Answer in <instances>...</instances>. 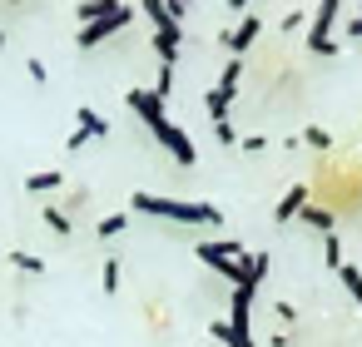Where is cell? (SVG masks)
I'll use <instances>...</instances> for the list:
<instances>
[{"label":"cell","instance_id":"cell-1","mask_svg":"<svg viewBox=\"0 0 362 347\" xmlns=\"http://www.w3.org/2000/svg\"><path fill=\"white\" fill-rule=\"evenodd\" d=\"M134 213H154V218H174V223H223V213L214 204H194V199H159V194H134L129 199Z\"/></svg>","mask_w":362,"mask_h":347},{"label":"cell","instance_id":"cell-2","mask_svg":"<svg viewBox=\"0 0 362 347\" xmlns=\"http://www.w3.org/2000/svg\"><path fill=\"white\" fill-rule=\"evenodd\" d=\"M342 11V0H317L313 11V25H308V50L313 55H332V20Z\"/></svg>","mask_w":362,"mask_h":347},{"label":"cell","instance_id":"cell-3","mask_svg":"<svg viewBox=\"0 0 362 347\" xmlns=\"http://www.w3.org/2000/svg\"><path fill=\"white\" fill-rule=\"evenodd\" d=\"M149 134H154V139H159V144H164V149L174 154V164H184V169H189V164L199 159V149H194V139H189V134H184V129H179L174 119H159V124H154Z\"/></svg>","mask_w":362,"mask_h":347},{"label":"cell","instance_id":"cell-4","mask_svg":"<svg viewBox=\"0 0 362 347\" xmlns=\"http://www.w3.org/2000/svg\"><path fill=\"white\" fill-rule=\"evenodd\" d=\"M228 332H233V342H228V347H253V293H238V288H233Z\"/></svg>","mask_w":362,"mask_h":347},{"label":"cell","instance_id":"cell-5","mask_svg":"<svg viewBox=\"0 0 362 347\" xmlns=\"http://www.w3.org/2000/svg\"><path fill=\"white\" fill-rule=\"evenodd\" d=\"M129 20H134V11H129V6H119V11H115L110 20H95V25H80V35H75V45H80V50H95L100 40H110V35H115V30H124Z\"/></svg>","mask_w":362,"mask_h":347},{"label":"cell","instance_id":"cell-6","mask_svg":"<svg viewBox=\"0 0 362 347\" xmlns=\"http://www.w3.org/2000/svg\"><path fill=\"white\" fill-rule=\"evenodd\" d=\"M258 35H263V20H258V16H243V20L223 35V45L233 50V60H243V50H253V40H258Z\"/></svg>","mask_w":362,"mask_h":347},{"label":"cell","instance_id":"cell-7","mask_svg":"<svg viewBox=\"0 0 362 347\" xmlns=\"http://www.w3.org/2000/svg\"><path fill=\"white\" fill-rule=\"evenodd\" d=\"M124 100H129V110H134V114L144 119V129H154L159 119H169V114H164V100H159L154 90H129Z\"/></svg>","mask_w":362,"mask_h":347},{"label":"cell","instance_id":"cell-8","mask_svg":"<svg viewBox=\"0 0 362 347\" xmlns=\"http://www.w3.org/2000/svg\"><path fill=\"white\" fill-rule=\"evenodd\" d=\"M303 208H308V184H293V189L273 204V218H278V223H288V218H298Z\"/></svg>","mask_w":362,"mask_h":347},{"label":"cell","instance_id":"cell-9","mask_svg":"<svg viewBox=\"0 0 362 347\" xmlns=\"http://www.w3.org/2000/svg\"><path fill=\"white\" fill-rule=\"evenodd\" d=\"M199 258L214 263V258H243V243L238 238H204L199 243Z\"/></svg>","mask_w":362,"mask_h":347},{"label":"cell","instance_id":"cell-10","mask_svg":"<svg viewBox=\"0 0 362 347\" xmlns=\"http://www.w3.org/2000/svg\"><path fill=\"white\" fill-rule=\"evenodd\" d=\"M115 11H119V0H85L75 16H80V25H95V20H110Z\"/></svg>","mask_w":362,"mask_h":347},{"label":"cell","instance_id":"cell-11","mask_svg":"<svg viewBox=\"0 0 362 347\" xmlns=\"http://www.w3.org/2000/svg\"><path fill=\"white\" fill-rule=\"evenodd\" d=\"M179 40H184V35H179V25L154 30V50H159V60H164V65H174V60H179Z\"/></svg>","mask_w":362,"mask_h":347},{"label":"cell","instance_id":"cell-12","mask_svg":"<svg viewBox=\"0 0 362 347\" xmlns=\"http://www.w3.org/2000/svg\"><path fill=\"white\" fill-rule=\"evenodd\" d=\"M55 189H65V174L60 169H40V174L25 179V194H55Z\"/></svg>","mask_w":362,"mask_h":347},{"label":"cell","instance_id":"cell-13","mask_svg":"<svg viewBox=\"0 0 362 347\" xmlns=\"http://www.w3.org/2000/svg\"><path fill=\"white\" fill-rule=\"evenodd\" d=\"M75 119H80V124H75V129H80V134H85V139H100V134H110V119H105V114H95V110H90V105H85V110H80V114H75Z\"/></svg>","mask_w":362,"mask_h":347},{"label":"cell","instance_id":"cell-14","mask_svg":"<svg viewBox=\"0 0 362 347\" xmlns=\"http://www.w3.org/2000/svg\"><path fill=\"white\" fill-rule=\"evenodd\" d=\"M243 273H248V293H258V283L268 278V253H243Z\"/></svg>","mask_w":362,"mask_h":347},{"label":"cell","instance_id":"cell-15","mask_svg":"<svg viewBox=\"0 0 362 347\" xmlns=\"http://www.w3.org/2000/svg\"><path fill=\"white\" fill-rule=\"evenodd\" d=\"M238 80H243V60H228V65H223V75H218V85H214V90H218V95H223V100H233V90H238Z\"/></svg>","mask_w":362,"mask_h":347},{"label":"cell","instance_id":"cell-16","mask_svg":"<svg viewBox=\"0 0 362 347\" xmlns=\"http://www.w3.org/2000/svg\"><path fill=\"white\" fill-rule=\"evenodd\" d=\"M298 218H303V223H308V228H322V233H332V213H327V208H322V204H308V208H303V213H298Z\"/></svg>","mask_w":362,"mask_h":347},{"label":"cell","instance_id":"cell-17","mask_svg":"<svg viewBox=\"0 0 362 347\" xmlns=\"http://www.w3.org/2000/svg\"><path fill=\"white\" fill-rule=\"evenodd\" d=\"M204 105H209V119H214V124H228V100H223L218 90H209Z\"/></svg>","mask_w":362,"mask_h":347},{"label":"cell","instance_id":"cell-18","mask_svg":"<svg viewBox=\"0 0 362 347\" xmlns=\"http://www.w3.org/2000/svg\"><path fill=\"white\" fill-rule=\"evenodd\" d=\"M337 278H342V288H347V293H352V298L362 302V268H352V263H342V268H337Z\"/></svg>","mask_w":362,"mask_h":347},{"label":"cell","instance_id":"cell-19","mask_svg":"<svg viewBox=\"0 0 362 347\" xmlns=\"http://www.w3.org/2000/svg\"><path fill=\"white\" fill-rule=\"evenodd\" d=\"M45 223H50V228H55V233H60V238H70V233H75V223H70V213H60V208H55V204H50V208H45Z\"/></svg>","mask_w":362,"mask_h":347},{"label":"cell","instance_id":"cell-20","mask_svg":"<svg viewBox=\"0 0 362 347\" xmlns=\"http://www.w3.org/2000/svg\"><path fill=\"white\" fill-rule=\"evenodd\" d=\"M322 258H327V268H332V273L342 268V238H337V233H327V238H322Z\"/></svg>","mask_w":362,"mask_h":347},{"label":"cell","instance_id":"cell-21","mask_svg":"<svg viewBox=\"0 0 362 347\" xmlns=\"http://www.w3.org/2000/svg\"><path fill=\"white\" fill-rule=\"evenodd\" d=\"M124 223H129V218H124V213H105V218H100V228H95V233H100V238H115V233H124Z\"/></svg>","mask_w":362,"mask_h":347},{"label":"cell","instance_id":"cell-22","mask_svg":"<svg viewBox=\"0 0 362 347\" xmlns=\"http://www.w3.org/2000/svg\"><path fill=\"white\" fill-rule=\"evenodd\" d=\"M11 263H16V268H21V273H35V278H40V273H45V263H40V258H35V253H25V248H21V253H11Z\"/></svg>","mask_w":362,"mask_h":347},{"label":"cell","instance_id":"cell-23","mask_svg":"<svg viewBox=\"0 0 362 347\" xmlns=\"http://www.w3.org/2000/svg\"><path fill=\"white\" fill-rule=\"evenodd\" d=\"M100 288H105L110 298L119 293V258H110V263H105V278H100Z\"/></svg>","mask_w":362,"mask_h":347},{"label":"cell","instance_id":"cell-24","mask_svg":"<svg viewBox=\"0 0 362 347\" xmlns=\"http://www.w3.org/2000/svg\"><path fill=\"white\" fill-rule=\"evenodd\" d=\"M169 90H174V65H159V80H154V95H159V100H169Z\"/></svg>","mask_w":362,"mask_h":347},{"label":"cell","instance_id":"cell-25","mask_svg":"<svg viewBox=\"0 0 362 347\" xmlns=\"http://www.w3.org/2000/svg\"><path fill=\"white\" fill-rule=\"evenodd\" d=\"M303 139H308V144H313V149H322V154H327V149H332V134H327V129H317V124H313V129H308V134H303Z\"/></svg>","mask_w":362,"mask_h":347},{"label":"cell","instance_id":"cell-26","mask_svg":"<svg viewBox=\"0 0 362 347\" xmlns=\"http://www.w3.org/2000/svg\"><path fill=\"white\" fill-rule=\"evenodd\" d=\"M209 332H214V342H223V347L233 342V332H228V317H214V322H209Z\"/></svg>","mask_w":362,"mask_h":347},{"label":"cell","instance_id":"cell-27","mask_svg":"<svg viewBox=\"0 0 362 347\" xmlns=\"http://www.w3.org/2000/svg\"><path fill=\"white\" fill-rule=\"evenodd\" d=\"M25 70H30V80H35V85H45V75H50V70H45V60H35V55H30V65H25Z\"/></svg>","mask_w":362,"mask_h":347},{"label":"cell","instance_id":"cell-28","mask_svg":"<svg viewBox=\"0 0 362 347\" xmlns=\"http://www.w3.org/2000/svg\"><path fill=\"white\" fill-rule=\"evenodd\" d=\"M298 25H303V11H288V16H283V30H288V35H293V30H298Z\"/></svg>","mask_w":362,"mask_h":347},{"label":"cell","instance_id":"cell-29","mask_svg":"<svg viewBox=\"0 0 362 347\" xmlns=\"http://www.w3.org/2000/svg\"><path fill=\"white\" fill-rule=\"evenodd\" d=\"M273 312H278V322H283V327H288V322H293V317H298V312H293V302H278V307H273Z\"/></svg>","mask_w":362,"mask_h":347},{"label":"cell","instance_id":"cell-30","mask_svg":"<svg viewBox=\"0 0 362 347\" xmlns=\"http://www.w3.org/2000/svg\"><path fill=\"white\" fill-rule=\"evenodd\" d=\"M347 35H352V40H362V16H352V20H347Z\"/></svg>","mask_w":362,"mask_h":347},{"label":"cell","instance_id":"cell-31","mask_svg":"<svg viewBox=\"0 0 362 347\" xmlns=\"http://www.w3.org/2000/svg\"><path fill=\"white\" fill-rule=\"evenodd\" d=\"M0 55H6V35H0Z\"/></svg>","mask_w":362,"mask_h":347}]
</instances>
